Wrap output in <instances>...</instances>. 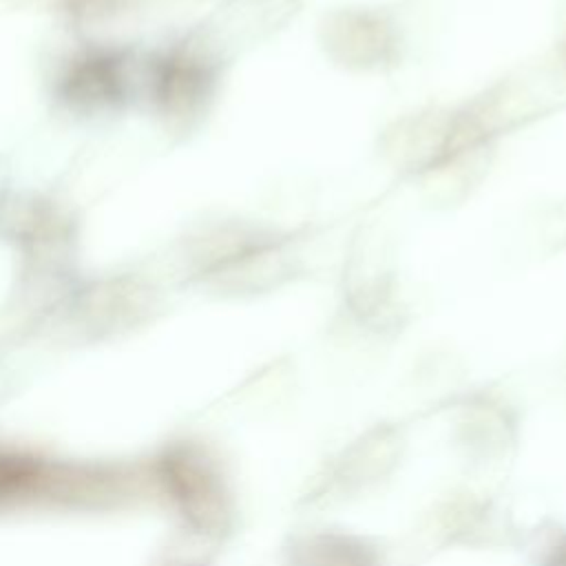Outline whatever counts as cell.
<instances>
[{
    "label": "cell",
    "mask_w": 566,
    "mask_h": 566,
    "mask_svg": "<svg viewBox=\"0 0 566 566\" xmlns=\"http://www.w3.org/2000/svg\"><path fill=\"white\" fill-rule=\"evenodd\" d=\"M502 135L475 99L400 115L380 135V155L431 206L462 203L484 179Z\"/></svg>",
    "instance_id": "obj_1"
},
{
    "label": "cell",
    "mask_w": 566,
    "mask_h": 566,
    "mask_svg": "<svg viewBox=\"0 0 566 566\" xmlns=\"http://www.w3.org/2000/svg\"><path fill=\"white\" fill-rule=\"evenodd\" d=\"M307 228L270 221H212L186 239L181 272L188 283L221 296L274 292L307 276Z\"/></svg>",
    "instance_id": "obj_2"
},
{
    "label": "cell",
    "mask_w": 566,
    "mask_h": 566,
    "mask_svg": "<svg viewBox=\"0 0 566 566\" xmlns=\"http://www.w3.org/2000/svg\"><path fill=\"white\" fill-rule=\"evenodd\" d=\"M232 53L206 24L153 51L142 64V93L172 133L195 130L212 111Z\"/></svg>",
    "instance_id": "obj_3"
},
{
    "label": "cell",
    "mask_w": 566,
    "mask_h": 566,
    "mask_svg": "<svg viewBox=\"0 0 566 566\" xmlns=\"http://www.w3.org/2000/svg\"><path fill=\"white\" fill-rule=\"evenodd\" d=\"M142 91V60L126 46L88 42L69 51L55 66L51 95L75 117L122 111Z\"/></svg>",
    "instance_id": "obj_4"
},
{
    "label": "cell",
    "mask_w": 566,
    "mask_h": 566,
    "mask_svg": "<svg viewBox=\"0 0 566 566\" xmlns=\"http://www.w3.org/2000/svg\"><path fill=\"white\" fill-rule=\"evenodd\" d=\"M316 38L323 55L356 75H387L407 55V33L400 20L382 7L343 4L327 9Z\"/></svg>",
    "instance_id": "obj_5"
},
{
    "label": "cell",
    "mask_w": 566,
    "mask_h": 566,
    "mask_svg": "<svg viewBox=\"0 0 566 566\" xmlns=\"http://www.w3.org/2000/svg\"><path fill=\"white\" fill-rule=\"evenodd\" d=\"M340 283L343 307L360 325L385 332L402 323L407 307L400 296L396 268L380 237H374L369 228H360L354 237L343 263Z\"/></svg>",
    "instance_id": "obj_6"
},
{
    "label": "cell",
    "mask_w": 566,
    "mask_h": 566,
    "mask_svg": "<svg viewBox=\"0 0 566 566\" xmlns=\"http://www.w3.org/2000/svg\"><path fill=\"white\" fill-rule=\"evenodd\" d=\"M57 13H62L69 22L75 24H95L126 11L137 9L146 2L157 0H46Z\"/></svg>",
    "instance_id": "obj_7"
},
{
    "label": "cell",
    "mask_w": 566,
    "mask_h": 566,
    "mask_svg": "<svg viewBox=\"0 0 566 566\" xmlns=\"http://www.w3.org/2000/svg\"><path fill=\"white\" fill-rule=\"evenodd\" d=\"M546 64L553 71V75L557 77L562 91L566 93V35L546 53Z\"/></svg>",
    "instance_id": "obj_8"
}]
</instances>
